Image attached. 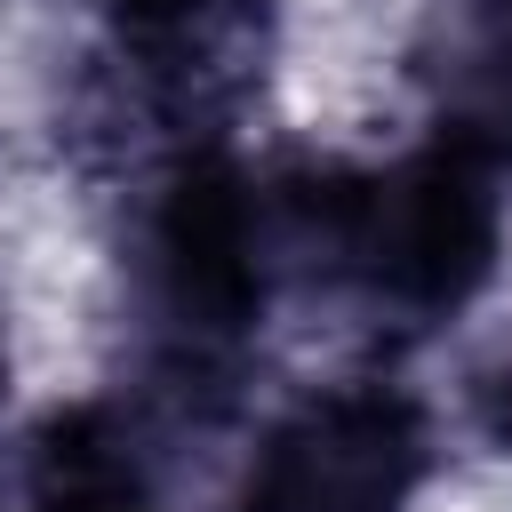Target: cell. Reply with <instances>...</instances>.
<instances>
[{"instance_id":"obj_6","label":"cell","mask_w":512,"mask_h":512,"mask_svg":"<svg viewBox=\"0 0 512 512\" xmlns=\"http://www.w3.org/2000/svg\"><path fill=\"white\" fill-rule=\"evenodd\" d=\"M0 512H168L152 456L112 408H56L0 480Z\"/></svg>"},{"instance_id":"obj_1","label":"cell","mask_w":512,"mask_h":512,"mask_svg":"<svg viewBox=\"0 0 512 512\" xmlns=\"http://www.w3.org/2000/svg\"><path fill=\"white\" fill-rule=\"evenodd\" d=\"M128 320L160 392L224 400L288 280L280 176H256L224 136L168 144L128 200Z\"/></svg>"},{"instance_id":"obj_4","label":"cell","mask_w":512,"mask_h":512,"mask_svg":"<svg viewBox=\"0 0 512 512\" xmlns=\"http://www.w3.org/2000/svg\"><path fill=\"white\" fill-rule=\"evenodd\" d=\"M96 24L136 104L184 128V144L216 136L272 48V0H96Z\"/></svg>"},{"instance_id":"obj_2","label":"cell","mask_w":512,"mask_h":512,"mask_svg":"<svg viewBox=\"0 0 512 512\" xmlns=\"http://www.w3.org/2000/svg\"><path fill=\"white\" fill-rule=\"evenodd\" d=\"M496 184L504 176L448 152L440 136L392 160L280 176L288 280H312L384 336H424L496 280V248H504Z\"/></svg>"},{"instance_id":"obj_3","label":"cell","mask_w":512,"mask_h":512,"mask_svg":"<svg viewBox=\"0 0 512 512\" xmlns=\"http://www.w3.org/2000/svg\"><path fill=\"white\" fill-rule=\"evenodd\" d=\"M432 432L392 376H336L288 400L248 448L224 512H416Z\"/></svg>"},{"instance_id":"obj_7","label":"cell","mask_w":512,"mask_h":512,"mask_svg":"<svg viewBox=\"0 0 512 512\" xmlns=\"http://www.w3.org/2000/svg\"><path fill=\"white\" fill-rule=\"evenodd\" d=\"M496 432L512 440V368H504V384H496Z\"/></svg>"},{"instance_id":"obj_5","label":"cell","mask_w":512,"mask_h":512,"mask_svg":"<svg viewBox=\"0 0 512 512\" xmlns=\"http://www.w3.org/2000/svg\"><path fill=\"white\" fill-rule=\"evenodd\" d=\"M424 136L512 176V0H432L416 32Z\"/></svg>"}]
</instances>
